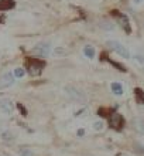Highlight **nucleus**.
<instances>
[{"instance_id": "obj_1", "label": "nucleus", "mask_w": 144, "mask_h": 156, "mask_svg": "<svg viewBox=\"0 0 144 156\" xmlns=\"http://www.w3.org/2000/svg\"><path fill=\"white\" fill-rule=\"evenodd\" d=\"M25 68L31 77H38L45 68V61L40 58H27L25 60Z\"/></svg>"}, {"instance_id": "obj_2", "label": "nucleus", "mask_w": 144, "mask_h": 156, "mask_svg": "<svg viewBox=\"0 0 144 156\" xmlns=\"http://www.w3.org/2000/svg\"><path fill=\"white\" fill-rule=\"evenodd\" d=\"M64 92H65V95L68 98H71L72 101H75V102H78V104H83L86 101L85 92H82L79 88H76L74 85H65L64 87Z\"/></svg>"}, {"instance_id": "obj_3", "label": "nucleus", "mask_w": 144, "mask_h": 156, "mask_svg": "<svg viewBox=\"0 0 144 156\" xmlns=\"http://www.w3.org/2000/svg\"><path fill=\"white\" fill-rule=\"evenodd\" d=\"M107 47H109L112 51H115V53L117 54L120 58H124V60L130 58V51H129V48L124 44L119 43V41L109 40V41H107Z\"/></svg>"}, {"instance_id": "obj_4", "label": "nucleus", "mask_w": 144, "mask_h": 156, "mask_svg": "<svg viewBox=\"0 0 144 156\" xmlns=\"http://www.w3.org/2000/svg\"><path fill=\"white\" fill-rule=\"evenodd\" d=\"M107 123H109V126L112 128V129H115V131H122L124 128V118L122 114H119V112H115V114H112V115H109V119H107Z\"/></svg>"}, {"instance_id": "obj_5", "label": "nucleus", "mask_w": 144, "mask_h": 156, "mask_svg": "<svg viewBox=\"0 0 144 156\" xmlns=\"http://www.w3.org/2000/svg\"><path fill=\"white\" fill-rule=\"evenodd\" d=\"M51 53V44L49 43H38L31 48V54L37 57H47Z\"/></svg>"}, {"instance_id": "obj_6", "label": "nucleus", "mask_w": 144, "mask_h": 156, "mask_svg": "<svg viewBox=\"0 0 144 156\" xmlns=\"http://www.w3.org/2000/svg\"><path fill=\"white\" fill-rule=\"evenodd\" d=\"M112 13H113V16L119 20L120 26H122V29H123L127 34L132 33V26H130V21H129L127 16H124V14H122V13H119V12H112Z\"/></svg>"}, {"instance_id": "obj_7", "label": "nucleus", "mask_w": 144, "mask_h": 156, "mask_svg": "<svg viewBox=\"0 0 144 156\" xmlns=\"http://www.w3.org/2000/svg\"><path fill=\"white\" fill-rule=\"evenodd\" d=\"M0 111L3 112L4 115H12L14 111V104L12 99L8 98H2L0 99Z\"/></svg>"}, {"instance_id": "obj_8", "label": "nucleus", "mask_w": 144, "mask_h": 156, "mask_svg": "<svg viewBox=\"0 0 144 156\" xmlns=\"http://www.w3.org/2000/svg\"><path fill=\"white\" fill-rule=\"evenodd\" d=\"M13 84H14V74H12V73H6L0 77V90L8 88Z\"/></svg>"}, {"instance_id": "obj_9", "label": "nucleus", "mask_w": 144, "mask_h": 156, "mask_svg": "<svg viewBox=\"0 0 144 156\" xmlns=\"http://www.w3.org/2000/svg\"><path fill=\"white\" fill-rule=\"evenodd\" d=\"M110 88H112V92H113L116 97H122V95L124 94V88L120 82H112Z\"/></svg>"}, {"instance_id": "obj_10", "label": "nucleus", "mask_w": 144, "mask_h": 156, "mask_svg": "<svg viewBox=\"0 0 144 156\" xmlns=\"http://www.w3.org/2000/svg\"><path fill=\"white\" fill-rule=\"evenodd\" d=\"M83 55L86 58H89V60L95 58V55H96L95 47H93V45H85V47H83Z\"/></svg>"}, {"instance_id": "obj_11", "label": "nucleus", "mask_w": 144, "mask_h": 156, "mask_svg": "<svg viewBox=\"0 0 144 156\" xmlns=\"http://www.w3.org/2000/svg\"><path fill=\"white\" fill-rule=\"evenodd\" d=\"M134 98H136V102L143 105L144 104V91L141 88H136L134 90Z\"/></svg>"}, {"instance_id": "obj_12", "label": "nucleus", "mask_w": 144, "mask_h": 156, "mask_svg": "<svg viewBox=\"0 0 144 156\" xmlns=\"http://www.w3.org/2000/svg\"><path fill=\"white\" fill-rule=\"evenodd\" d=\"M14 7L13 0H0V10H10Z\"/></svg>"}, {"instance_id": "obj_13", "label": "nucleus", "mask_w": 144, "mask_h": 156, "mask_svg": "<svg viewBox=\"0 0 144 156\" xmlns=\"http://www.w3.org/2000/svg\"><path fill=\"white\" fill-rule=\"evenodd\" d=\"M133 125H134V129H136L137 132L144 133V122H143V121H134V122H133Z\"/></svg>"}, {"instance_id": "obj_14", "label": "nucleus", "mask_w": 144, "mask_h": 156, "mask_svg": "<svg viewBox=\"0 0 144 156\" xmlns=\"http://www.w3.org/2000/svg\"><path fill=\"white\" fill-rule=\"evenodd\" d=\"M13 74H14V77L16 78H23L25 75V70L24 68H21V67H17V68H14Z\"/></svg>"}, {"instance_id": "obj_15", "label": "nucleus", "mask_w": 144, "mask_h": 156, "mask_svg": "<svg viewBox=\"0 0 144 156\" xmlns=\"http://www.w3.org/2000/svg\"><path fill=\"white\" fill-rule=\"evenodd\" d=\"M2 139H3L4 142H12V140L14 139V136H13L12 132L6 131V132H3V133H2Z\"/></svg>"}, {"instance_id": "obj_16", "label": "nucleus", "mask_w": 144, "mask_h": 156, "mask_svg": "<svg viewBox=\"0 0 144 156\" xmlns=\"http://www.w3.org/2000/svg\"><path fill=\"white\" fill-rule=\"evenodd\" d=\"M133 57H134V60H136L137 62L144 64V53H134L133 54Z\"/></svg>"}, {"instance_id": "obj_17", "label": "nucleus", "mask_w": 144, "mask_h": 156, "mask_svg": "<svg viewBox=\"0 0 144 156\" xmlns=\"http://www.w3.org/2000/svg\"><path fill=\"white\" fill-rule=\"evenodd\" d=\"M107 61H109V64H112L113 67H116L119 71H127V70H126V67H123L122 64H117L116 61H112V60H107Z\"/></svg>"}, {"instance_id": "obj_18", "label": "nucleus", "mask_w": 144, "mask_h": 156, "mask_svg": "<svg viewBox=\"0 0 144 156\" xmlns=\"http://www.w3.org/2000/svg\"><path fill=\"white\" fill-rule=\"evenodd\" d=\"M100 27H103V29L107 30V31H109V30H115V26L112 24V23H109V21H103L102 24H100Z\"/></svg>"}, {"instance_id": "obj_19", "label": "nucleus", "mask_w": 144, "mask_h": 156, "mask_svg": "<svg viewBox=\"0 0 144 156\" xmlns=\"http://www.w3.org/2000/svg\"><path fill=\"white\" fill-rule=\"evenodd\" d=\"M92 126H93V129H95V131H102V129H103V122H102V121H95Z\"/></svg>"}, {"instance_id": "obj_20", "label": "nucleus", "mask_w": 144, "mask_h": 156, "mask_svg": "<svg viewBox=\"0 0 144 156\" xmlns=\"http://www.w3.org/2000/svg\"><path fill=\"white\" fill-rule=\"evenodd\" d=\"M20 156H34V155L30 149H23V151H20Z\"/></svg>"}, {"instance_id": "obj_21", "label": "nucleus", "mask_w": 144, "mask_h": 156, "mask_svg": "<svg viewBox=\"0 0 144 156\" xmlns=\"http://www.w3.org/2000/svg\"><path fill=\"white\" fill-rule=\"evenodd\" d=\"M54 55H64V54H65V50H62L61 47H57V48H55V51H54Z\"/></svg>"}, {"instance_id": "obj_22", "label": "nucleus", "mask_w": 144, "mask_h": 156, "mask_svg": "<svg viewBox=\"0 0 144 156\" xmlns=\"http://www.w3.org/2000/svg\"><path fill=\"white\" fill-rule=\"evenodd\" d=\"M17 108H18V109H20L21 111V114H23V115H27V111H25V108L23 107V105H21V104H17Z\"/></svg>"}, {"instance_id": "obj_23", "label": "nucleus", "mask_w": 144, "mask_h": 156, "mask_svg": "<svg viewBox=\"0 0 144 156\" xmlns=\"http://www.w3.org/2000/svg\"><path fill=\"white\" fill-rule=\"evenodd\" d=\"M78 135H79V136L83 135V131H82V129H79V131H78Z\"/></svg>"}, {"instance_id": "obj_24", "label": "nucleus", "mask_w": 144, "mask_h": 156, "mask_svg": "<svg viewBox=\"0 0 144 156\" xmlns=\"http://www.w3.org/2000/svg\"><path fill=\"white\" fill-rule=\"evenodd\" d=\"M133 2H134V3H137V4H139V3H141L143 0H133Z\"/></svg>"}]
</instances>
